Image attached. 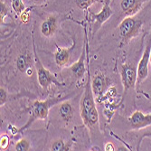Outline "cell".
I'll return each instance as SVG.
<instances>
[{"instance_id": "cell-1", "label": "cell", "mask_w": 151, "mask_h": 151, "mask_svg": "<svg viewBox=\"0 0 151 151\" xmlns=\"http://www.w3.org/2000/svg\"><path fill=\"white\" fill-rule=\"evenodd\" d=\"M80 111L82 122L90 130H92L96 127H99V113L97 111V108H96L94 94L91 89V76L89 70L88 79L84 87V91L81 96L80 102Z\"/></svg>"}, {"instance_id": "cell-2", "label": "cell", "mask_w": 151, "mask_h": 151, "mask_svg": "<svg viewBox=\"0 0 151 151\" xmlns=\"http://www.w3.org/2000/svg\"><path fill=\"white\" fill-rule=\"evenodd\" d=\"M68 98V96H58V97L48 98L45 101H35L31 106L30 109V116L27 122L24 126H22L17 132H23L25 129H29L37 119H46L49 114L50 109L54 105H56Z\"/></svg>"}, {"instance_id": "cell-3", "label": "cell", "mask_w": 151, "mask_h": 151, "mask_svg": "<svg viewBox=\"0 0 151 151\" xmlns=\"http://www.w3.org/2000/svg\"><path fill=\"white\" fill-rule=\"evenodd\" d=\"M142 26V21L132 17H127L123 19L119 25V31L120 36V45L119 47L126 45L130 41L138 36Z\"/></svg>"}, {"instance_id": "cell-4", "label": "cell", "mask_w": 151, "mask_h": 151, "mask_svg": "<svg viewBox=\"0 0 151 151\" xmlns=\"http://www.w3.org/2000/svg\"><path fill=\"white\" fill-rule=\"evenodd\" d=\"M33 51H34V57H35V70H36V73H37V81H38V83L39 85L42 87L44 90H48V88L52 85L54 84L58 87L63 86V83L56 79V77L54 76L48 69L44 66V64L41 62L37 52H36V46L35 44V41L33 39Z\"/></svg>"}, {"instance_id": "cell-5", "label": "cell", "mask_w": 151, "mask_h": 151, "mask_svg": "<svg viewBox=\"0 0 151 151\" xmlns=\"http://www.w3.org/2000/svg\"><path fill=\"white\" fill-rule=\"evenodd\" d=\"M119 73L124 91L126 92L130 89H134L138 81V70L136 66L130 63L121 64L119 67Z\"/></svg>"}, {"instance_id": "cell-6", "label": "cell", "mask_w": 151, "mask_h": 151, "mask_svg": "<svg viewBox=\"0 0 151 151\" xmlns=\"http://www.w3.org/2000/svg\"><path fill=\"white\" fill-rule=\"evenodd\" d=\"M112 0H104V5L101 10L95 14L92 12H90V19L93 22L92 24V35H94L97 32L101 25L109 20V18L113 15V11L111 7V3Z\"/></svg>"}, {"instance_id": "cell-7", "label": "cell", "mask_w": 151, "mask_h": 151, "mask_svg": "<svg viewBox=\"0 0 151 151\" xmlns=\"http://www.w3.org/2000/svg\"><path fill=\"white\" fill-rule=\"evenodd\" d=\"M84 46L83 49L81 51V53L79 57V59L71 65L70 71L72 72L73 75L80 80L84 76V73L86 72V65H85V61L86 58L88 57V49H89V44H88V36H87V31L86 28L84 29Z\"/></svg>"}, {"instance_id": "cell-8", "label": "cell", "mask_w": 151, "mask_h": 151, "mask_svg": "<svg viewBox=\"0 0 151 151\" xmlns=\"http://www.w3.org/2000/svg\"><path fill=\"white\" fill-rule=\"evenodd\" d=\"M150 52H151V33L146 44V47L142 53L141 59L139 60V65L137 67V70H138V81H137V84H141L148 76V64L150 63Z\"/></svg>"}, {"instance_id": "cell-9", "label": "cell", "mask_w": 151, "mask_h": 151, "mask_svg": "<svg viewBox=\"0 0 151 151\" xmlns=\"http://www.w3.org/2000/svg\"><path fill=\"white\" fill-rule=\"evenodd\" d=\"M91 83L94 96L97 100H100L111 87V81L103 73H97L92 79H91Z\"/></svg>"}, {"instance_id": "cell-10", "label": "cell", "mask_w": 151, "mask_h": 151, "mask_svg": "<svg viewBox=\"0 0 151 151\" xmlns=\"http://www.w3.org/2000/svg\"><path fill=\"white\" fill-rule=\"evenodd\" d=\"M128 121L133 129H144L151 126V113L145 114L139 111H136L128 118Z\"/></svg>"}, {"instance_id": "cell-11", "label": "cell", "mask_w": 151, "mask_h": 151, "mask_svg": "<svg viewBox=\"0 0 151 151\" xmlns=\"http://www.w3.org/2000/svg\"><path fill=\"white\" fill-rule=\"evenodd\" d=\"M75 47V42H73V45L69 48L67 47H60L56 45V50L53 52L54 62L58 67H64L70 62L71 53L73 48Z\"/></svg>"}, {"instance_id": "cell-12", "label": "cell", "mask_w": 151, "mask_h": 151, "mask_svg": "<svg viewBox=\"0 0 151 151\" xmlns=\"http://www.w3.org/2000/svg\"><path fill=\"white\" fill-rule=\"evenodd\" d=\"M57 30V17L50 15L41 24V33L45 37H51Z\"/></svg>"}, {"instance_id": "cell-13", "label": "cell", "mask_w": 151, "mask_h": 151, "mask_svg": "<svg viewBox=\"0 0 151 151\" xmlns=\"http://www.w3.org/2000/svg\"><path fill=\"white\" fill-rule=\"evenodd\" d=\"M59 115L60 118L66 124L70 123L73 119L74 109L69 101H63L59 104Z\"/></svg>"}, {"instance_id": "cell-14", "label": "cell", "mask_w": 151, "mask_h": 151, "mask_svg": "<svg viewBox=\"0 0 151 151\" xmlns=\"http://www.w3.org/2000/svg\"><path fill=\"white\" fill-rule=\"evenodd\" d=\"M142 1L140 0H121L120 7L127 17H132L141 8Z\"/></svg>"}, {"instance_id": "cell-15", "label": "cell", "mask_w": 151, "mask_h": 151, "mask_svg": "<svg viewBox=\"0 0 151 151\" xmlns=\"http://www.w3.org/2000/svg\"><path fill=\"white\" fill-rule=\"evenodd\" d=\"M32 67V57L28 51L20 53L17 59V68L22 73H26Z\"/></svg>"}, {"instance_id": "cell-16", "label": "cell", "mask_w": 151, "mask_h": 151, "mask_svg": "<svg viewBox=\"0 0 151 151\" xmlns=\"http://www.w3.org/2000/svg\"><path fill=\"white\" fill-rule=\"evenodd\" d=\"M73 143L70 141L69 143H66L63 139H58L56 140H54L51 146V149L52 151H67L70 150Z\"/></svg>"}, {"instance_id": "cell-17", "label": "cell", "mask_w": 151, "mask_h": 151, "mask_svg": "<svg viewBox=\"0 0 151 151\" xmlns=\"http://www.w3.org/2000/svg\"><path fill=\"white\" fill-rule=\"evenodd\" d=\"M11 6L13 10L17 15H21L25 10V6L23 2V0H11Z\"/></svg>"}, {"instance_id": "cell-18", "label": "cell", "mask_w": 151, "mask_h": 151, "mask_svg": "<svg viewBox=\"0 0 151 151\" xmlns=\"http://www.w3.org/2000/svg\"><path fill=\"white\" fill-rule=\"evenodd\" d=\"M74 1L76 6L80 9L86 11L91 6H92L96 2H98L99 0H74Z\"/></svg>"}, {"instance_id": "cell-19", "label": "cell", "mask_w": 151, "mask_h": 151, "mask_svg": "<svg viewBox=\"0 0 151 151\" xmlns=\"http://www.w3.org/2000/svg\"><path fill=\"white\" fill-rule=\"evenodd\" d=\"M31 144L30 141L26 139H21L16 144V150L17 151H28L30 150Z\"/></svg>"}, {"instance_id": "cell-20", "label": "cell", "mask_w": 151, "mask_h": 151, "mask_svg": "<svg viewBox=\"0 0 151 151\" xmlns=\"http://www.w3.org/2000/svg\"><path fill=\"white\" fill-rule=\"evenodd\" d=\"M8 16V10H7V7L6 6V4L4 2L1 1L0 3V20H1V24H4V21H5V18L6 17Z\"/></svg>"}, {"instance_id": "cell-21", "label": "cell", "mask_w": 151, "mask_h": 151, "mask_svg": "<svg viewBox=\"0 0 151 151\" xmlns=\"http://www.w3.org/2000/svg\"><path fill=\"white\" fill-rule=\"evenodd\" d=\"M9 142H10L9 137L6 134L2 135L1 138H0V147H1V150H6L9 146Z\"/></svg>"}, {"instance_id": "cell-22", "label": "cell", "mask_w": 151, "mask_h": 151, "mask_svg": "<svg viewBox=\"0 0 151 151\" xmlns=\"http://www.w3.org/2000/svg\"><path fill=\"white\" fill-rule=\"evenodd\" d=\"M7 92L4 88H0V106H4L7 101Z\"/></svg>"}, {"instance_id": "cell-23", "label": "cell", "mask_w": 151, "mask_h": 151, "mask_svg": "<svg viewBox=\"0 0 151 151\" xmlns=\"http://www.w3.org/2000/svg\"><path fill=\"white\" fill-rule=\"evenodd\" d=\"M20 16V19H21V22L22 23H27L30 19V10L27 9V10H24Z\"/></svg>"}, {"instance_id": "cell-24", "label": "cell", "mask_w": 151, "mask_h": 151, "mask_svg": "<svg viewBox=\"0 0 151 151\" xmlns=\"http://www.w3.org/2000/svg\"><path fill=\"white\" fill-rule=\"evenodd\" d=\"M104 150H106V151H113V150H115V147H114V146H113L112 143L109 142V143H107V144L105 145Z\"/></svg>"}, {"instance_id": "cell-25", "label": "cell", "mask_w": 151, "mask_h": 151, "mask_svg": "<svg viewBox=\"0 0 151 151\" xmlns=\"http://www.w3.org/2000/svg\"><path fill=\"white\" fill-rule=\"evenodd\" d=\"M145 137H150V138H151V130H149V131H147L145 134H144V136L142 137V138H141V139H140V141L145 138Z\"/></svg>"}, {"instance_id": "cell-26", "label": "cell", "mask_w": 151, "mask_h": 151, "mask_svg": "<svg viewBox=\"0 0 151 151\" xmlns=\"http://www.w3.org/2000/svg\"><path fill=\"white\" fill-rule=\"evenodd\" d=\"M91 150H101V148L99 147H92Z\"/></svg>"}, {"instance_id": "cell-27", "label": "cell", "mask_w": 151, "mask_h": 151, "mask_svg": "<svg viewBox=\"0 0 151 151\" xmlns=\"http://www.w3.org/2000/svg\"><path fill=\"white\" fill-rule=\"evenodd\" d=\"M35 2H40V1H42V0H34Z\"/></svg>"}, {"instance_id": "cell-28", "label": "cell", "mask_w": 151, "mask_h": 151, "mask_svg": "<svg viewBox=\"0 0 151 151\" xmlns=\"http://www.w3.org/2000/svg\"><path fill=\"white\" fill-rule=\"evenodd\" d=\"M150 64H151V52H150Z\"/></svg>"}]
</instances>
